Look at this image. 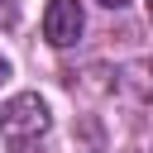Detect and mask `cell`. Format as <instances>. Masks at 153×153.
<instances>
[{
  "label": "cell",
  "instance_id": "8",
  "mask_svg": "<svg viewBox=\"0 0 153 153\" xmlns=\"http://www.w3.org/2000/svg\"><path fill=\"white\" fill-rule=\"evenodd\" d=\"M148 153H153V143H148Z\"/></svg>",
  "mask_w": 153,
  "mask_h": 153
},
{
  "label": "cell",
  "instance_id": "7",
  "mask_svg": "<svg viewBox=\"0 0 153 153\" xmlns=\"http://www.w3.org/2000/svg\"><path fill=\"white\" fill-rule=\"evenodd\" d=\"M148 19H153V0H148Z\"/></svg>",
  "mask_w": 153,
  "mask_h": 153
},
{
  "label": "cell",
  "instance_id": "4",
  "mask_svg": "<svg viewBox=\"0 0 153 153\" xmlns=\"http://www.w3.org/2000/svg\"><path fill=\"white\" fill-rule=\"evenodd\" d=\"M19 24V10H14V0H0V29H14Z\"/></svg>",
  "mask_w": 153,
  "mask_h": 153
},
{
  "label": "cell",
  "instance_id": "1",
  "mask_svg": "<svg viewBox=\"0 0 153 153\" xmlns=\"http://www.w3.org/2000/svg\"><path fill=\"white\" fill-rule=\"evenodd\" d=\"M48 124H53V115H48V100H43L38 91H19V96H10V100L0 105V139L14 143V148L43 139Z\"/></svg>",
  "mask_w": 153,
  "mask_h": 153
},
{
  "label": "cell",
  "instance_id": "5",
  "mask_svg": "<svg viewBox=\"0 0 153 153\" xmlns=\"http://www.w3.org/2000/svg\"><path fill=\"white\" fill-rule=\"evenodd\" d=\"M100 5H105V10H124L129 0H100Z\"/></svg>",
  "mask_w": 153,
  "mask_h": 153
},
{
  "label": "cell",
  "instance_id": "6",
  "mask_svg": "<svg viewBox=\"0 0 153 153\" xmlns=\"http://www.w3.org/2000/svg\"><path fill=\"white\" fill-rule=\"evenodd\" d=\"M5 76H10V62H5V57H0V81H5Z\"/></svg>",
  "mask_w": 153,
  "mask_h": 153
},
{
  "label": "cell",
  "instance_id": "2",
  "mask_svg": "<svg viewBox=\"0 0 153 153\" xmlns=\"http://www.w3.org/2000/svg\"><path fill=\"white\" fill-rule=\"evenodd\" d=\"M81 29H86V14H81L76 0H48V10H43V38L53 48H72L81 38Z\"/></svg>",
  "mask_w": 153,
  "mask_h": 153
},
{
  "label": "cell",
  "instance_id": "3",
  "mask_svg": "<svg viewBox=\"0 0 153 153\" xmlns=\"http://www.w3.org/2000/svg\"><path fill=\"white\" fill-rule=\"evenodd\" d=\"M124 86L139 96V100H153V57H139L124 67Z\"/></svg>",
  "mask_w": 153,
  "mask_h": 153
}]
</instances>
